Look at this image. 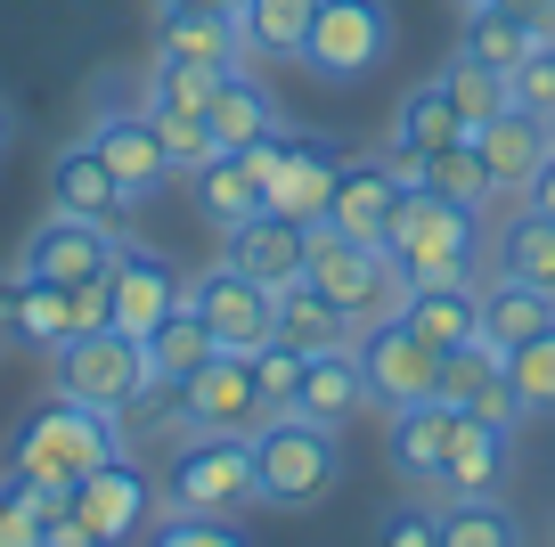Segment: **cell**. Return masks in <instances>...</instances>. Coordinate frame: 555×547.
<instances>
[{
	"mask_svg": "<svg viewBox=\"0 0 555 547\" xmlns=\"http://www.w3.org/2000/svg\"><path fill=\"white\" fill-rule=\"evenodd\" d=\"M522 205H539V213H555V148H547V164L531 171V189H522Z\"/></svg>",
	"mask_w": 555,
	"mask_h": 547,
	"instance_id": "obj_49",
	"label": "cell"
},
{
	"mask_svg": "<svg viewBox=\"0 0 555 547\" xmlns=\"http://www.w3.org/2000/svg\"><path fill=\"white\" fill-rule=\"evenodd\" d=\"M180 9H221V17H237L245 0H180Z\"/></svg>",
	"mask_w": 555,
	"mask_h": 547,
	"instance_id": "obj_50",
	"label": "cell"
},
{
	"mask_svg": "<svg viewBox=\"0 0 555 547\" xmlns=\"http://www.w3.org/2000/svg\"><path fill=\"white\" fill-rule=\"evenodd\" d=\"M212 352H221V343H212V327L196 319L189 303H180L172 319H164L156 335H147V393H164V384H189Z\"/></svg>",
	"mask_w": 555,
	"mask_h": 547,
	"instance_id": "obj_29",
	"label": "cell"
},
{
	"mask_svg": "<svg viewBox=\"0 0 555 547\" xmlns=\"http://www.w3.org/2000/svg\"><path fill=\"white\" fill-rule=\"evenodd\" d=\"M229 66H180V58H147L139 66V90H147V106H164V115H205L212 90H221Z\"/></svg>",
	"mask_w": 555,
	"mask_h": 547,
	"instance_id": "obj_35",
	"label": "cell"
},
{
	"mask_svg": "<svg viewBox=\"0 0 555 547\" xmlns=\"http://www.w3.org/2000/svg\"><path fill=\"white\" fill-rule=\"evenodd\" d=\"M41 531H50V523L17 498V482L0 474V547H41Z\"/></svg>",
	"mask_w": 555,
	"mask_h": 547,
	"instance_id": "obj_45",
	"label": "cell"
},
{
	"mask_svg": "<svg viewBox=\"0 0 555 547\" xmlns=\"http://www.w3.org/2000/svg\"><path fill=\"white\" fill-rule=\"evenodd\" d=\"M221 262L245 278H261V287H286V278H302V262H311V229L286 221V213H254V221L221 229Z\"/></svg>",
	"mask_w": 555,
	"mask_h": 547,
	"instance_id": "obj_16",
	"label": "cell"
},
{
	"mask_svg": "<svg viewBox=\"0 0 555 547\" xmlns=\"http://www.w3.org/2000/svg\"><path fill=\"white\" fill-rule=\"evenodd\" d=\"M335 164L344 155H327L311 131H295L286 139V155H278V171H270V213H286V221H327V205H335Z\"/></svg>",
	"mask_w": 555,
	"mask_h": 547,
	"instance_id": "obj_21",
	"label": "cell"
},
{
	"mask_svg": "<svg viewBox=\"0 0 555 547\" xmlns=\"http://www.w3.org/2000/svg\"><path fill=\"white\" fill-rule=\"evenodd\" d=\"M384 58H392V9L384 0H319L295 66H311L319 82H367Z\"/></svg>",
	"mask_w": 555,
	"mask_h": 547,
	"instance_id": "obj_7",
	"label": "cell"
},
{
	"mask_svg": "<svg viewBox=\"0 0 555 547\" xmlns=\"http://www.w3.org/2000/svg\"><path fill=\"white\" fill-rule=\"evenodd\" d=\"M50 213H82V221H106V229L131 213V189L115 180L99 139H74V148L50 155Z\"/></svg>",
	"mask_w": 555,
	"mask_h": 547,
	"instance_id": "obj_15",
	"label": "cell"
},
{
	"mask_svg": "<svg viewBox=\"0 0 555 547\" xmlns=\"http://www.w3.org/2000/svg\"><path fill=\"white\" fill-rule=\"evenodd\" d=\"M237 17H221V9H180V0H164L156 9V58H180V66H237Z\"/></svg>",
	"mask_w": 555,
	"mask_h": 547,
	"instance_id": "obj_25",
	"label": "cell"
},
{
	"mask_svg": "<svg viewBox=\"0 0 555 547\" xmlns=\"http://www.w3.org/2000/svg\"><path fill=\"white\" fill-rule=\"evenodd\" d=\"M367 409V377H360V359L351 352H319L302 359V393H295V417H311V425L344 433V417Z\"/></svg>",
	"mask_w": 555,
	"mask_h": 547,
	"instance_id": "obj_27",
	"label": "cell"
},
{
	"mask_svg": "<svg viewBox=\"0 0 555 547\" xmlns=\"http://www.w3.org/2000/svg\"><path fill=\"white\" fill-rule=\"evenodd\" d=\"M376 547H441V507H392L376 523Z\"/></svg>",
	"mask_w": 555,
	"mask_h": 547,
	"instance_id": "obj_44",
	"label": "cell"
},
{
	"mask_svg": "<svg viewBox=\"0 0 555 547\" xmlns=\"http://www.w3.org/2000/svg\"><path fill=\"white\" fill-rule=\"evenodd\" d=\"M499 9H506V17H515L531 41H539V50H555V0H499Z\"/></svg>",
	"mask_w": 555,
	"mask_h": 547,
	"instance_id": "obj_46",
	"label": "cell"
},
{
	"mask_svg": "<svg viewBox=\"0 0 555 547\" xmlns=\"http://www.w3.org/2000/svg\"><path fill=\"white\" fill-rule=\"evenodd\" d=\"M254 393H261V409H270V417H286V409H295V393H302V352H295V343H261V352H254Z\"/></svg>",
	"mask_w": 555,
	"mask_h": 547,
	"instance_id": "obj_41",
	"label": "cell"
},
{
	"mask_svg": "<svg viewBox=\"0 0 555 547\" xmlns=\"http://www.w3.org/2000/svg\"><path fill=\"white\" fill-rule=\"evenodd\" d=\"M147 123H156V139H164V164L189 171V180L212 164V155H221V139H212L205 115H164V106H147Z\"/></svg>",
	"mask_w": 555,
	"mask_h": 547,
	"instance_id": "obj_40",
	"label": "cell"
},
{
	"mask_svg": "<svg viewBox=\"0 0 555 547\" xmlns=\"http://www.w3.org/2000/svg\"><path fill=\"white\" fill-rule=\"evenodd\" d=\"M506 384H515L522 417H555V327H539L531 343L506 352Z\"/></svg>",
	"mask_w": 555,
	"mask_h": 547,
	"instance_id": "obj_39",
	"label": "cell"
},
{
	"mask_svg": "<svg viewBox=\"0 0 555 547\" xmlns=\"http://www.w3.org/2000/svg\"><path fill=\"white\" fill-rule=\"evenodd\" d=\"M457 50H466V58H482V66H499V74H515L522 58L539 50V41L522 34L515 17H506L499 0H474V9H466V41H457Z\"/></svg>",
	"mask_w": 555,
	"mask_h": 547,
	"instance_id": "obj_36",
	"label": "cell"
},
{
	"mask_svg": "<svg viewBox=\"0 0 555 547\" xmlns=\"http://www.w3.org/2000/svg\"><path fill=\"white\" fill-rule=\"evenodd\" d=\"M441 90H450V106H457V123H466V131H482V123L506 106V74L482 66V58H466V50L441 66Z\"/></svg>",
	"mask_w": 555,
	"mask_h": 547,
	"instance_id": "obj_37",
	"label": "cell"
},
{
	"mask_svg": "<svg viewBox=\"0 0 555 547\" xmlns=\"http://www.w3.org/2000/svg\"><path fill=\"white\" fill-rule=\"evenodd\" d=\"M319 0H245L237 9V41L261 58H302V34H311Z\"/></svg>",
	"mask_w": 555,
	"mask_h": 547,
	"instance_id": "obj_32",
	"label": "cell"
},
{
	"mask_svg": "<svg viewBox=\"0 0 555 547\" xmlns=\"http://www.w3.org/2000/svg\"><path fill=\"white\" fill-rule=\"evenodd\" d=\"M482 343H499V352H515V343H531L539 327H555V294L547 287H522V278H482Z\"/></svg>",
	"mask_w": 555,
	"mask_h": 547,
	"instance_id": "obj_26",
	"label": "cell"
},
{
	"mask_svg": "<svg viewBox=\"0 0 555 547\" xmlns=\"http://www.w3.org/2000/svg\"><path fill=\"white\" fill-rule=\"evenodd\" d=\"M384 245L409 270V287H441V278H474V245H482V205H457L434 189H400Z\"/></svg>",
	"mask_w": 555,
	"mask_h": 547,
	"instance_id": "obj_3",
	"label": "cell"
},
{
	"mask_svg": "<svg viewBox=\"0 0 555 547\" xmlns=\"http://www.w3.org/2000/svg\"><path fill=\"white\" fill-rule=\"evenodd\" d=\"M457 9H474V0H457Z\"/></svg>",
	"mask_w": 555,
	"mask_h": 547,
	"instance_id": "obj_52",
	"label": "cell"
},
{
	"mask_svg": "<svg viewBox=\"0 0 555 547\" xmlns=\"http://www.w3.org/2000/svg\"><path fill=\"white\" fill-rule=\"evenodd\" d=\"M302 278H311L319 294H335L360 327H367V319H392L400 294H409V270L392 262V245L344 238L335 221H311V262H302Z\"/></svg>",
	"mask_w": 555,
	"mask_h": 547,
	"instance_id": "obj_6",
	"label": "cell"
},
{
	"mask_svg": "<svg viewBox=\"0 0 555 547\" xmlns=\"http://www.w3.org/2000/svg\"><path fill=\"white\" fill-rule=\"evenodd\" d=\"M25 327V270H0V343H17Z\"/></svg>",
	"mask_w": 555,
	"mask_h": 547,
	"instance_id": "obj_47",
	"label": "cell"
},
{
	"mask_svg": "<svg viewBox=\"0 0 555 547\" xmlns=\"http://www.w3.org/2000/svg\"><path fill=\"white\" fill-rule=\"evenodd\" d=\"M441 547H522V514L506 507L499 491L490 498H450V507H441Z\"/></svg>",
	"mask_w": 555,
	"mask_h": 547,
	"instance_id": "obj_33",
	"label": "cell"
},
{
	"mask_svg": "<svg viewBox=\"0 0 555 547\" xmlns=\"http://www.w3.org/2000/svg\"><path fill=\"white\" fill-rule=\"evenodd\" d=\"M66 514L82 531H99L106 547H131L139 531H147V514H156V482L139 474L131 458H106V466H90V474L66 491Z\"/></svg>",
	"mask_w": 555,
	"mask_h": 547,
	"instance_id": "obj_11",
	"label": "cell"
},
{
	"mask_svg": "<svg viewBox=\"0 0 555 547\" xmlns=\"http://www.w3.org/2000/svg\"><path fill=\"white\" fill-rule=\"evenodd\" d=\"M450 433H457V409L450 400H409V409H392V442H384V458H392L400 482H416V491H441V466H450Z\"/></svg>",
	"mask_w": 555,
	"mask_h": 547,
	"instance_id": "obj_19",
	"label": "cell"
},
{
	"mask_svg": "<svg viewBox=\"0 0 555 547\" xmlns=\"http://www.w3.org/2000/svg\"><path fill=\"white\" fill-rule=\"evenodd\" d=\"M50 393L82 400V409H106V417H131L147 400V343L115 335V327H82L74 343L50 352Z\"/></svg>",
	"mask_w": 555,
	"mask_h": 547,
	"instance_id": "obj_5",
	"label": "cell"
},
{
	"mask_svg": "<svg viewBox=\"0 0 555 547\" xmlns=\"http://www.w3.org/2000/svg\"><path fill=\"white\" fill-rule=\"evenodd\" d=\"M278 343H295L302 359L351 352V343H360V319H351L335 294H319L311 278H286V287H278Z\"/></svg>",
	"mask_w": 555,
	"mask_h": 547,
	"instance_id": "obj_22",
	"label": "cell"
},
{
	"mask_svg": "<svg viewBox=\"0 0 555 547\" xmlns=\"http://www.w3.org/2000/svg\"><path fill=\"white\" fill-rule=\"evenodd\" d=\"M392 205H400V180H392V164H384V155H344V164H335V205H327V221L344 229V238H376V245H384Z\"/></svg>",
	"mask_w": 555,
	"mask_h": 547,
	"instance_id": "obj_23",
	"label": "cell"
},
{
	"mask_svg": "<svg viewBox=\"0 0 555 547\" xmlns=\"http://www.w3.org/2000/svg\"><path fill=\"white\" fill-rule=\"evenodd\" d=\"M506 474H515V425H490V417L457 409L450 466H441V498H490V491H506Z\"/></svg>",
	"mask_w": 555,
	"mask_h": 547,
	"instance_id": "obj_18",
	"label": "cell"
},
{
	"mask_svg": "<svg viewBox=\"0 0 555 547\" xmlns=\"http://www.w3.org/2000/svg\"><path fill=\"white\" fill-rule=\"evenodd\" d=\"M189 310L212 327L221 352H261V343L278 335V294L261 287V278L229 270V262H212V270L189 278Z\"/></svg>",
	"mask_w": 555,
	"mask_h": 547,
	"instance_id": "obj_10",
	"label": "cell"
},
{
	"mask_svg": "<svg viewBox=\"0 0 555 547\" xmlns=\"http://www.w3.org/2000/svg\"><path fill=\"white\" fill-rule=\"evenodd\" d=\"M499 270L522 278V287H547L555 294V213L539 205H515L499 229Z\"/></svg>",
	"mask_w": 555,
	"mask_h": 547,
	"instance_id": "obj_30",
	"label": "cell"
},
{
	"mask_svg": "<svg viewBox=\"0 0 555 547\" xmlns=\"http://www.w3.org/2000/svg\"><path fill=\"white\" fill-rule=\"evenodd\" d=\"M205 123H212V139H221V148H245V139H261V131L278 123V106H270V90H261L245 66H229L221 90H212V106H205Z\"/></svg>",
	"mask_w": 555,
	"mask_h": 547,
	"instance_id": "obj_31",
	"label": "cell"
},
{
	"mask_svg": "<svg viewBox=\"0 0 555 547\" xmlns=\"http://www.w3.org/2000/svg\"><path fill=\"white\" fill-rule=\"evenodd\" d=\"M506 106H522V115L555 123V50H531L515 74H506Z\"/></svg>",
	"mask_w": 555,
	"mask_h": 547,
	"instance_id": "obj_43",
	"label": "cell"
},
{
	"mask_svg": "<svg viewBox=\"0 0 555 547\" xmlns=\"http://www.w3.org/2000/svg\"><path fill=\"white\" fill-rule=\"evenodd\" d=\"M41 547H106V539H99V531H82L74 514H57V523L41 531Z\"/></svg>",
	"mask_w": 555,
	"mask_h": 547,
	"instance_id": "obj_48",
	"label": "cell"
},
{
	"mask_svg": "<svg viewBox=\"0 0 555 547\" xmlns=\"http://www.w3.org/2000/svg\"><path fill=\"white\" fill-rule=\"evenodd\" d=\"M351 359H360V377H367V409H384V417L441 393V352L416 335L409 319H367L360 343H351Z\"/></svg>",
	"mask_w": 555,
	"mask_h": 547,
	"instance_id": "obj_8",
	"label": "cell"
},
{
	"mask_svg": "<svg viewBox=\"0 0 555 547\" xmlns=\"http://www.w3.org/2000/svg\"><path fill=\"white\" fill-rule=\"evenodd\" d=\"M99 99H106V106H99V131H90V139H99V155L115 164V180L131 189V205H139V196H147V189L164 180V171H172V164H164V139H156V123H147V90H122V82H106Z\"/></svg>",
	"mask_w": 555,
	"mask_h": 547,
	"instance_id": "obj_13",
	"label": "cell"
},
{
	"mask_svg": "<svg viewBox=\"0 0 555 547\" xmlns=\"http://www.w3.org/2000/svg\"><path fill=\"white\" fill-rule=\"evenodd\" d=\"M474 148H482V164H490V189L522 196V189H531V171L547 164V148H555V123L522 115V106H499V115L474 131Z\"/></svg>",
	"mask_w": 555,
	"mask_h": 547,
	"instance_id": "obj_20",
	"label": "cell"
},
{
	"mask_svg": "<svg viewBox=\"0 0 555 547\" xmlns=\"http://www.w3.org/2000/svg\"><path fill=\"white\" fill-rule=\"evenodd\" d=\"M441 400L466 409V417H490V425H515V417H522L515 384H506V352L482 343V335L457 343V352H441Z\"/></svg>",
	"mask_w": 555,
	"mask_h": 547,
	"instance_id": "obj_17",
	"label": "cell"
},
{
	"mask_svg": "<svg viewBox=\"0 0 555 547\" xmlns=\"http://www.w3.org/2000/svg\"><path fill=\"white\" fill-rule=\"evenodd\" d=\"M261 393H254V352H212L189 384H180V425L189 433H254L261 425Z\"/></svg>",
	"mask_w": 555,
	"mask_h": 547,
	"instance_id": "obj_12",
	"label": "cell"
},
{
	"mask_svg": "<svg viewBox=\"0 0 555 547\" xmlns=\"http://www.w3.org/2000/svg\"><path fill=\"white\" fill-rule=\"evenodd\" d=\"M392 319H409L416 335L434 343V352H457V343L482 335V294H474V278H441V287H409L400 294Z\"/></svg>",
	"mask_w": 555,
	"mask_h": 547,
	"instance_id": "obj_24",
	"label": "cell"
},
{
	"mask_svg": "<svg viewBox=\"0 0 555 547\" xmlns=\"http://www.w3.org/2000/svg\"><path fill=\"white\" fill-rule=\"evenodd\" d=\"M180 303H189V278H180L172 262L147 254V245H115V262H106V327H115V335L147 343Z\"/></svg>",
	"mask_w": 555,
	"mask_h": 547,
	"instance_id": "obj_9",
	"label": "cell"
},
{
	"mask_svg": "<svg viewBox=\"0 0 555 547\" xmlns=\"http://www.w3.org/2000/svg\"><path fill=\"white\" fill-rule=\"evenodd\" d=\"M416 189H434V196H457V205H490V164H482V148H474V131L466 139H441V148H425V180Z\"/></svg>",
	"mask_w": 555,
	"mask_h": 547,
	"instance_id": "obj_34",
	"label": "cell"
},
{
	"mask_svg": "<svg viewBox=\"0 0 555 547\" xmlns=\"http://www.w3.org/2000/svg\"><path fill=\"white\" fill-rule=\"evenodd\" d=\"M392 139H409V148H441V139H466V123H457V106H450V90H441V74H434V82H416L409 99H400Z\"/></svg>",
	"mask_w": 555,
	"mask_h": 547,
	"instance_id": "obj_38",
	"label": "cell"
},
{
	"mask_svg": "<svg viewBox=\"0 0 555 547\" xmlns=\"http://www.w3.org/2000/svg\"><path fill=\"white\" fill-rule=\"evenodd\" d=\"M254 474H261V507H327L335 482H344V449H335L327 425H311V417H261L254 425Z\"/></svg>",
	"mask_w": 555,
	"mask_h": 547,
	"instance_id": "obj_4",
	"label": "cell"
},
{
	"mask_svg": "<svg viewBox=\"0 0 555 547\" xmlns=\"http://www.w3.org/2000/svg\"><path fill=\"white\" fill-rule=\"evenodd\" d=\"M156 507L164 514H245V507H261L254 433H189L156 474Z\"/></svg>",
	"mask_w": 555,
	"mask_h": 547,
	"instance_id": "obj_2",
	"label": "cell"
},
{
	"mask_svg": "<svg viewBox=\"0 0 555 547\" xmlns=\"http://www.w3.org/2000/svg\"><path fill=\"white\" fill-rule=\"evenodd\" d=\"M9 139H17V115H9V99H0V155H9Z\"/></svg>",
	"mask_w": 555,
	"mask_h": 547,
	"instance_id": "obj_51",
	"label": "cell"
},
{
	"mask_svg": "<svg viewBox=\"0 0 555 547\" xmlns=\"http://www.w3.org/2000/svg\"><path fill=\"white\" fill-rule=\"evenodd\" d=\"M106 458H122V417L82 409V400H66V393L25 409L17 433H9V474L41 482V491H74V482H82L90 466H106Z\"/></svg>",
	"mask_w": 555,
	"mask_h": 547,
	"instance_id": "obj_1",
	"label": "cell"
},
{
	"mask_svg": "<svg viewBox=\"0 0 555 547\" xmlns=\"http://www.w3.org/2000/svg\"><path fill=\"white\" fill-rule=\"evenodd\" d=\"M115 229L106 221H82V213H50V221L25 238V254H17V270L25 278H57V287H82V278H99L106 262H115Z\"/></svg>",
	"mask_w": 555,
	"mask_h": 547,
	"instance_id": "obj_14",
	"label": "cell"
},
{
	"mask_svg": "<svg viewBox=\"0 0 555 547\" xmlns=\"http://www.w3.org/2000/svg\"><path fill=\"white\" fill-rule=\"evenodd\" d=\"M147 547H254V539L237 531V514H172L147 531Z\"/></svg>",
	"mask_w": 555,
	"mask_h": 547,
	"instance_id": "obj_42",
	"label": "cell"
},
{
	"mask_svg": "<svg viewBox=\"0 0 555 547\" xmlns=\"http://www.w3.org/2000/svg\"><path fill=\"white\" fill-rule=\"evenodd\" d=\"M196 213H205L212 229H237V221H254V213H270V196H261V180L245 171L237 148H221L205 171H196Z\"/></svg>",
	"mask_w": 555,
	"mask_h": 547,
	"instance_id": "obj_28",
	"label": "cell"
}]
</instances>
